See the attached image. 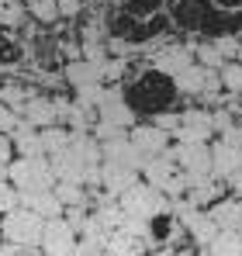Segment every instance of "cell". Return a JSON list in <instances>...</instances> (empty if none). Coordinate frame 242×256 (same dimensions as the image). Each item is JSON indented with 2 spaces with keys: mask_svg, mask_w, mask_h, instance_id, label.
Returning <instances> with one entry per match:
<instances>
[{
  "mask_svg": "<svg viewBox=\"0 0 242 256\" xmlns=\"http://www.w3.org/2000/svg\"><path fill=\"white\" fill-rule=\"evenodd\" d=\"M204 256H242V236L236 228H222V232L204 246Z\"/></svg>",
  "mask_w": 242,
  "mask_h": 256,
  "instance_id": "21",
  "label": "cell"
},
{
  "mask_svg": "<svg viewBox=\"0 0 242 256\" xmlns=\"http://www.w3.org/2000/svg\"><path fill=\"white\" fill-rule=\"evenodd\" d=\"M10 156H14V142H10V135H7V132H0V163L7 166V163H10Z\"/></svg>",
  "mask_w": 242,
  "mask_h": 256,
  "instance_id": "34",
  "label": "cell"
},
{
  "mask_svg": "<svg viewBox=\"0 0 242 256\" xmlns=\"http://www.w3.org/2000/svg\"><path fill=\"white\" fill-rule=\"evenodd\" d=\"M146 253H149V239L132 236L124 228L108 232V239H104V256H146Z\"/></svg>",
  "mask_w": 242,
  "mask_h": 256,
  "instance_id": "15",
  "label": "cell"
},
{
  "mask_svg": "<svg viewBox=\"0 0 242 256\" xmlns=\"http://www.w3.org/2000/svg\"><path fill=\"white\" fill-rule=\"evenodd\" d=\"M190 62H194V48H187V45H166V48L156 52V70L166 73V76L184 73Z\"/></svg>",
  "mask_w": 242,
  "mask_h": 256,
  "instance_id": "16",
  "label": "cell"
},
{
  "mask_svg": "<svg viewBox=\"0 0 242 256\" xmlns=\"http://www.w3.org/2000/svg\"><path fill=\"white\" fill-rule=\"evenodd\" d=\"M239 236H242V228H239Z\"/></svg>",
  "mask_w": 242,
  "mask_h": 256,
  "instance_id": "42",
  "label": "cell"
},
{
  "mask_svg": "<svg viewBox=\"0 0 242 256\" xmlns=\"http://www.w3.org/2000/svg\"><path fill=\"white\" fill-rule=\"evenodd\" d=\"M152 125L173 135V132L180 128V111H160V114H152Z\"/></svg>",
  "mask_w": 242,
  "mask_h": 256,
  "instance_id": "31",
  "label": "cell"
},
{
  "mask_svg": "<svg viewBox=\"0 0 242 256\" xmlns=\"http://www.w3.org/2000/svg\"><path fill=\"white\" fill-rule=\"evenodd\" d=\"M128 138L152 160V156H160V152H166L170 149V132H162V128H156V125H132L128 128Z\"/></svg>",
  "mask_w": 242,
  "mask_h": 256,
  "instance_id": "13",
  "label": "cell"
},
{
  "mask_svg": "<svg viewBox=\"0 0 242 256\" xmlns=\"http://www.w3.org/2000/svg\"><path fill=\"white\" fill-rule=\"evenodd\" d=\"M28 14L42 24H52V21H59V4L56 0H28Z\"/></svg>",
  "mask_w": 242,
  "mask_h": 256,
  "instance_id": "27",
  "label": "cell"
},
{
  "mask_svg": "<svg viewBox=\"0 0 242 256\" xmlns=\"http://www.w3.org/2000/svg\"><path fill=\"white\" fill-rule=\"evenodd\" d=\"M142 176H146V184H152L156 190H162L170 201H176L180 194H187V176H184V170L176 166V160H173L170 149L160 152V156H152V160L146 163Z\"/></svg>",
  "mask_w": 242,
  "mask_h": 256,
  "instance_id": "5",
  "label": "cell"
},
{
  "mask_svg": "<svg viewBox=\"0 0 242 256\" xmlns=\"http://www.w3.org/2000/svg\"><path fill=\"white\" fill-rule=\"evenodd\" d=\"M211 218H214V225L218 228H242V198H228V201H218V204H211Z\"/></svg>",
  "mask_w": 242,
  "mask_h": 256,
  "instance_id": "20",
  "label": "cell"
},
{
  "mask_svg": "<svg viewBox=\"0 0 242 256\" xmlns=\"http://www.w3.org/2000/svg\"><path fill=\"white\" fill-rule=\"evenodd\" d=\"M38 138H42V152L52 156V152L66 149V146L73 142V132L62 128V125H48V128H38Z\"/></svg>",
  "mask_w": 242,
  "mask_h": 256,
  "instance_id": "22",
  "label": "cell"
},
{
  "mask_svg": "<svg viewBox=\"0 0 242 256\" xmlns=\"http://www.w3.org/2000/svg\"><path fill=\"white\" fill-rule=\"evenodd\" d=\"M225 184L232 187V194H239V198H242V170H239V173H232V176H228Z\"/></svg>",
  "mask_w": 242,
  "mask_h": 256,
  "instance_id": "36",
  "label": "cell"
},
{
  "mask_svg": "<svg viewBox=\"0 0 242 256\" xmlns=\"http://www.w3.org/2000/svg\"><path fill=\"white\" fill-rule=\"evenodd\" d=\"M218 80H222V90L239 94V97H242V62H239V59L222 62V66H218Z\"/></svg>",
  "mask_w": 242,
  "mask_h": 256,
  "instance_id": "24",
  "label": "cell"
},
{
  "mask_svg": "<svg viewBox=\"0 0 242 256\" xmlns=\"http://www.w3.org/2000/svg\"><path fill=\"white\" fill-rule=\"evenodd\" d=\"M59 4V18H76L80 14V0H56Z\"/></svg>",
  "mask_w": 242,
  "mask_h": 256,
  "instance_id": "35",
  "label": "cell"
},
{
  "mask_svg": "<svg viewBox=\"0 0 242 256\" xmlns=\"http://www.w3.org/2000/svg\"><path fill=\"white\" fill-rule=\"evenodd\" d=\"M239 170H242V149L228 146L225 138H214L211 142V176L214 180H228Z\"/></svg>",
  "mask_w": 242,
  "mask_h": 256,
  "instance_id": "11",
  "label": "cell"
},
{
  "mask_svg": "<svg viewBox=\"0 0 242 256\" xmlns=\"http://www.w3.org/2000/svg\"><path fill=\"white\" fill-rule=\"evenodd\" d=\"M0 180H7V166L4 163H0Z\"/></svg>",
  "mask_w": 242,
  "mask_h": 256,
  "instance_id": "40",
  "label": "cell"
},
{
  "mask_svg": "<svg viewBox=\"0 0 242 256\" xmlns=\"http://www.w3.org/2000/svg\"><path fill=\"white\" fill-rule=\"evenodd\" d=\"M90 218H94V222H97V225H100L104 232H114V228H121V222H124V212H121L118 201L111 198L108 204H100V208L90 214Z\"/></svg>",
  "mask_w": 242,
  "mask_h": 256,
  "instance_id": "23",
  "label": "cell"
},
{
  "mask_svg": "<svg viewBox=\"0 0 242 256\" xmlns=\"http://www.w3.org/2000/svg\"><path fill=\"white\" fill-rule=\"evenodd\" d=\"M118 204L124 214H135V218H146V222H152L160 214H170V208H173V201L162 190H156L152 184H132L118 198Z\"/></svg>",
  "mask_w": 242,
  "mask_h": 256,
  "instance_id": "3",
  "label": "cell"
},
{
  "mask_svg": "<svg viewBox=\"0 0 242 256\" xmlns=\"http://www.w3.org/2000/svg\"><path fill=\"white\" fill-rule=\"evenodd\" d=\"M14 250H18V246H14V242H7V246H0V256H14Z\"/></svg>",
  "mask_w": 242,
  "mask_h": 256,
  "instance_id": "38",
  "label": "cell"
},
{
  "mask_svg": "<svg viewBox=\"0 0 242 256\" xmlns=\"http://www.w3.org/2000/svg\"><path fill=\"white\" fill-rule=\"evenodd\" d=\"M100 156H104V163H118V166H128V170H135V173H142L146 163H149V156L128 135L111 138V142H100Z\"/></svg>",
  "mask_w": 242,
  "mask_h": 256,
  "instance_id": "9",
  "label": "cell"
},
{
  "mask_svg": "<svg viewBox=\"0 0 242 256\" xmlns=\"http://www.w3.org/2000/svg\"><path fill=\"white\" fill-rule=\"evenodd\" d=\"M42 253L45 256H73L76 250V228L66 218H48L42 228Z\"/></svg>",
  "mask_w": 242,
  "mask_h": 256,
  "instance_id": "7",
  "label": "cell"
},
{
  "mask_svg": "<svg viewBox=\"0 0 242 256\" xmlns=\"http://www.w3.org/2000/svg\"><path fill=\"white\" fill-rule=\"evenodd\" d=\"M14 256H38V253H32V246H18V250H14Z\"/></svg>",
  "mask_w": 242,
  "mask_h": 256,
  "instance_id": "37",
  "label": "cell"
},
{
  "mask_svg": "<svg viewBox=\"0 0 242 256\" xmlns=\"http://www.w3.org/2000/svg\"><path fill=\"white\" fill-rule=\"evenodd\" d=\"M7 180L18 187V194H35V190H52L56 173L48 156H18L7 163Z\"/></svg>",
  "mask_w": 242,
  "mask_h": 256,
  "instance_id": "2",
  "label": "cell"
},
{
  "mask_svg": "<svg viewBox=\"0 0 242 256\" xmlns=\"http://www.w3.org/2000/svg\"><path fill=\"white\" fill-rule=\"evenodd\" d=\"M214 4H222V7H236V4H242V0H214Z\"/></svg>",
  "mask_w": 242,
  "mask_h": 256,
  "instance_id": "39",
  "label": "cell"
},
{
  "mask_svg": "<svg viewBox=\"0 0 242 256\" xmlns=\"http://www.w3.org/2000/svg\"><path fill=\"white\" fill-rule=\"evenodd\" d=\"M170 152H173L176 166L187 176V190L214 180V176H211V146H208V142H176Z\"/></svg>",
  "mask_w": 242,
  "mask_h": 256,
  "instance_id": "4",
  "label": "cell"
},
{
  "mask_svg": "<svg viewBox=\"0 0 242 256\" xmlns=\"http://www.w3.org/2000/svg\"><path fill=\"white\" fill-rule=\"evenodd\" d=\"M0 236H4V232H0Z\"/></svg>",
  "mask_w": 242,
  "mask_h": 256,
  "instance_id": "43",
  "label": "cell"
},
{
  "mask_svg": "<svg viewBox=\"0 0 242 256\" xmlns=\"http://www.w3.org/2000/svg\"><path fill=\"white\" fill-rule=\"evenodd\" d=\"M239 62H242V45H239Z\"/></svg>",
  "mask_w": 242,
  "mask_h": 256,
  "instance_id": "41",
  "label": "cell"
},
{
  "mask_svg": "<svg viewBox=\"0 0 242 256\" xmlns=\"http://www.w3.org/2000/svg\"><path fill=\"white\" fill-rule=\"evenodd\" d=\"M0 100H4L10 111H18V114H21V108L32 100V94H28L21 84H14V80H10V84H0Z\"/></svg>",
  "mask_w": 242,
  "mask_h": 256,
  "instance_id": "25",
  "label": "cell"
},
{
  "mask_svg": "<svg viewBox=\"0 0 242 256\" xmlns=\"http://www.w3.org/2000/svg\"><path fill=\"white\" fill-rule=\"evenodd\" d=\"M21 204H24V208H32V212H38L45 222H48V218H62V214H66V204L56 198V190H35V194H21Z\"/></svg>",
  "mask_w": 242,
  "mask_h": 256,
  "instance_id": "18",
  "label": "cell"
},
{
  "mask_svg": "<svg viewBox=\"0 0 242 256\" xmlns=\"http://www.w3.org/2000/svg\"><path fill=\"white\" fill-rule=\"evenodd\" d=\"M132 184H138V173H135V170L118 166V163H100V184H97V187H104V194H108V198H114V201H118Z\"/></svg>",
  "mask_w": 242,
  "mask_h": 256,
  "instance_id": "14",
  "label": "cell"
},
{
  "mask_svg": "<svg viewBox=\"0 0 242 256\" xmlns=\"http://www.w3.org/2000/svg\"><path fill=\"white\" fill-rule=\"evenodd\" d=\"M66 80L83 90V86H97L104 84V62H90V59H76L66 66Z\"/></svg>",
  "mask_w": 242,
  "mask_h": 256,
  "instance_id": "17",
  "label": "cell"
},
{
  "mask_svg": "<svg viewBox=\"0 0 242 256\" xmlns=\"http://www.w3.org/2000/svg\"><path fill=\"white\" fill-rule=\"evenodd\" d=\"M180 90H176V84H173V76H166V73H160L156 66L152 70H146L135 84L128 86V94H124V100H128V108L138 114H160V111H166L170 104H173V97H176Z\"/></svg>",
  "mask_w": 242,
  "mask_h": 256,
  "instance_id": "1",
  "label": "cell"
},
{
  "mask_svg": "<svg viewBox=\"0 0 242 256\" xmlns=\"http://www.w3.org/2000/svg\"><path fill=\"white\" fill-rule=\"evenodd\" d=\"M162 0H121V7H124V14H132L135 21L138 18H152L156 10H160Z\"/></svg>",
  "mask_w": 242,
  "mask_h": 256,
  "instance_id": "28",
  "label": "cell"
},
{
  "mask_svg": "<svg viewBox=\"0 0 242 256\" xmlns=\"http://www.w3.org/2000/svg\"><path fill=\"white\" fill-rule=\"evenodd\" d=\"M21 204V194H18V187L10 184V180H0V214L14 212Z\"/></svg>",
  "mask_w": 242,
  "mask_h": 256,
  "instance_id": "30",
  "label": "cell"
},
{
  "mask_svg": "<svg viewBox=\"0 0 242 256\" xmlns=\"http://www.w3.org/2000/svg\"><path fill=\"white\" fill-rule=\"evenodd\" d=\"M73 104H62V100H45V97H32L24 108H21V118L35 128H48L59 125V118H70Z\"/></svg>",
  "mask_w": 242,
  "mask_h": 256,
  "instance_id": "10",
  "label": "cell"
},
{
  "mask_svg": "<svg viewBox=\"0 0 242 256\" xmlns=\"http://www.w3.org/2000/svg\"><path fill=\"white\" fill-rule=\"evenodd\" d=\"M214 48H218L222 59L228 62L232 56H239V38H232V35H228V38H214Z\"/></svg>",
  "mask_w": 242,
  "mask_h": 256,
  "instance_id": "32",
  "label": "cell"
},
{
  "mask_svg": "<svg viewBox=\"0 0 242 256\" xmlns=\"http://www.w3.org/2000/svg\"><path fill=\"white\" fill-rule=\"evenodd\" d=\"M18 122H21V118H18V111H10V108L0 100V132H7V135H10Z\"/></svg>",
  "mask_w": 242,
  "mask_h": 256,
  "instance_id": "33",
  "label": "cell"
},
{
  "mask_svg": "<svg viewBox=\"0 0 242 256\" xmlns=\"http://www.w3.org/2000/svg\"><path fill=\"white\" fill-rule=\"evenodd\" d=\"M56 198L66 204V208H73V204H83V194H86V187L83 184H73V180H56Z\"/></svg>",
  "mask_w": 242,
  "mask_h": 256,
  "instance_id": "26",
  "label": "cell"
},
{
  "mask_svg": "<svg viewBox=\"0 0 242 256\" xmlns=\"http://www.w3.org/2000/svg\"><path fill=\"white\" fill-rule=\"evenodd\" d=\"M180 218H184V228L194 236V242H198L201 250L208 246V242H211V239H214V236H218V232H222V228L214 225V218H211L208 212H201V208H190V204H184Z\"/></svg>",
  "mask_w": 242,
  "mask_h": 256,
  "instance_id": "12",
  "label": "cell"
},
{
  "mask_svg": "<svg viewBox=\"0 0 242 256\" xmlns=\"http://www.w3.org/2000/svg\"><path fill=\"white\" fill-rule=\"evenodd\" d=\"M214 135V114L204 111V108H190V111H180V128L173 132L176 142H211Z\"/></svg>",
  "mask_w": 242,
  "mask_h": 256,
  "instance_id": "8",
  "label": "cell"
},
{
  "mask_svg": "<svg viewBox=\"0 0 242 256\" xmlns=\"http://www.w3.org/2000/svg\"><path fill=\"white\" fill-rule=\"evenodd\" d=\"M10 142H14V149H18V156H45L42 152V138H38V128L28 125L24 118L14 125L10 132Z\"/></svg>",
  "mask_w": 242,
  "mask_h": 256,
  "instance_id": "19",
  "label": "cell"
},
{
  "mask_svg": "<svg viewBox=\"0 0 242 256\" xmlns=\"http://www.w3.org/2000/svg\"><path fill=\"white\" fill-rule=\"evenodd\" d=\"M42 228H45V218L38 212H32V208H24V204H18L14 212H7L4 222H0L4 239L14 242V246H38Z\"/></svg>",
  "mask_w": 242,
  "mask_h": 256,
  "instance_id": "6",
  "label": "cell"
},
{
  "mask_svg": "<svg viewBox=\"0 0 242 256\" xmlns=\"http://www.w3.org/2000/svg\"><path fill=\"white\" fill-rule=\"evenodd\" d=\"M194 56H198V62H201V66H208V70H218V66L225 62V59H222V52L214 48V42L198 45V48H194Z\"/></svg>",
  "mask_w": 242,
  "mask_h": 256,
  "instance_id": "29",
  "label": "cell"
}]
</instances>
